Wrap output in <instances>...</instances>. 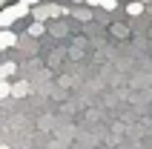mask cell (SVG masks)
I'll list each match as a JSON object with an SVG mask.
<instances>
[{"label":"cell","instance_id":"obj_15","mask_svg":"<svg viewBox=\"0 0 152 149\" xmlns=\"http://www.w3.org/2000/svg\"><path fill=\"white\" fill-rule=\"evenodd\" d=\"M72 3H80V0H72Z\"/></svg>","mask_w":152,"mask_h":149},{"label":"cell","instance_id":"obj_10","mask_svg":"<svg viewBox=\"0 0 152 149\" xmlns=\"http://www.w3.org/2000/svg\"><path fill=\"white\" fill-rule=\"evenodd\" d=\"M0 66H3V74H6V77H12V74L17 72V66H15V63H0Z\"/></svg>","mask_w":152,"mask_h":149},{"label":"cell","instance_id":"obj_5","mask_svg":"<svg viewBox=\"0 0 152 149\" xmlns=\"http://www.w3.org/2000/svg\"><path fill=\"white\" fill-rule=\"evenodd\" d=\"M49 9V17H63L69 12V9H63V6H58V3H52V6H46Z\"/></svg>","mask_w":152,"mask_h":149},{"label":"cell","instance_id":"obj_9","mask_svg":"<svg viewBox=\"0 0 152 149\" xmlns=\"http://www.w3.org/2000/svg\"><path fill=\"white\" fill-rule=\"evenodd\" d=\"M3 98H12V86H9L6 80H0V100Z\"/></svg>","mask_w":152,"mask_h":149},{"label":"cell","instance_id":"obj_8","mask_svg":"<svg viewBox=\"0 0 152 149\" xmlns=\"http://www.w3.org/2000/svg\"><path fill=\"white\" fill-rule=\"evenodd\" d=\"M29 12H34V17H37V20H40V23H43V20H46V17H49V9H46V6H37V9H29Z\"/></svg>","mask_w":152,"mask_h":149},{"label":"cell","instance_id":"obj_1","mask_svg":"<svg viewBox=\"0 0 152 149\" xmlns=\"http://www.w3.org/2000/svg\"><path fill=\"white\" fill-rule=\"evenodd\" d=\"M26 12H29V6H26V3H20V0H17V3H12V6H6L3 12H0V29H9V26L15 23V20H20Z\"/></svg>","mask_w":152,"mask_h":149},{"label":"cell","instance_id":"obj_2","mask_svg":"<svg viewBox=\"0 0 152 149\" xmlns=\"http://www.w3.org/2000/svg\"><path fill=\"white\" fill-rule=\"evenodd\" d=\"M15 43H17V34L15 32H9V29L0 32V49H9V46H15Z\"/></svg>","mask_w":152,"mask_h":149},{"label":"cell","instance_id":"obj_3","mask_svg":"<svg viewBox=\"0 0 152 149\" xmlns=\"http://www.w3.org/2000/svg\"><path fill=\"white\" fill-rule=\"evenodd\" d=\"M12 95H15V98H26V95H29V83L26 80L15 83V86H12Z\"/></svg>","mask_w":152,"mask_h":149},{"label":"cell","instance_id":"obj_13","mask_svg":"<svg viewBox=\"0 0 152 149\" xmlns=\"http://www.w3.org/2000/svg\"><path fill=\"white\" fill-rule=\"evenodd\" d=\"M3 3H9V0H0V6H3Z\"/></svg>","mask_w":152,"mask_h":149},{"label":"cell","instance_id":"obj_4","mask_svg":"<svg viewBox=\"0 0 152 149\" xmlns=\"http://www.w3.org/2000/svg\"><path fill=\"white\" fill-rule=\"evenodd\" d=\"M89 6H101V9H118V0H86Z\"/></svg>","mask_w":152,"mask_h":149},{"label":"cell","instance_id":"obj_6","mask_svg":"<svg viewBox=\"0 0 152 149\" xmlns=\"http://www.w3.org/2000/svg\"><path fill=\"white\" fill-rule=\"evenodd\" d=\"M126 12H129L132 17H138L141 12H144V3H141V0H135V3H129V6H126Z\"/></svg>","mask_w":152,"mask_h":149},{"label":"cell","instance_id":"obj_7","mask_svg":"<svg viewBox=\"0 0 152 149\" xmlns=\"http://www.w3.org/2000/svg\"><path fill=\"white\" fill-rule=\"evenodd\" d=\"M43 32H46V26H43L40 20H37V23H32V26H29V34H32V37H40Z\"/></svg>","mask_w":152,"mask_h":149},{"label":"cell","instance_id":"obj_12","mask_svg":"<svg viewBox=\"0 0 152 149\" xmlns=\"http://www.w3.org/2000/svg\"><path fill=\"white\" fill-rule=\"evenodd\" d=\"M0 149H9V146H6V143H0Z\"/></svg>","mask_w":152,"mask_h":149},{"label":"cell","instance_id":"obj_11","mask_svg":"<svg viewBox=\"0 0 152 149\" xmlns=\"http://www.w3.org/2000/svg\"><path fill=\"white\" fill-rule=\"evenodd\" d=\"M20 3H26V6H37V0H20Z\"/></svg>","mask_w":152,"mask_h":149},{"label":"cell","instance_id":"obj_14","mask_svg":"<svg viewBox=\"0 0 152 149\" xmlns=\"http://www.w3.org/2000/svg\"><path fill=\"white\" fill-rule=\"evenodd\" d=\"M141 3H149V0H141Z\"/></svg>","mask_w":152,"mask_h":149}]
</instances>
